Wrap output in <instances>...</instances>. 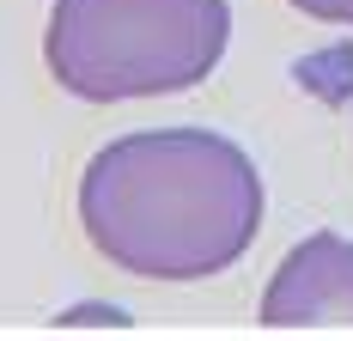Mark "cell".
Returning <instances> with one entry per match:
<instances>
[{
  "label": "cell",
  "instance_id": "277c9868",
  "mask_svg": "<svg viewBox=\"0 0 353 341\" xmlns=\"http://www.w3.org/2000/svg\"><path fill=\"white\" fill-rule=\"evenodd\" d=\"M305 19H323V25H353V0H292Z\"/></svg>",
  "mask_w": 353,
  "mask_h": 341
},
{
  "label": "cell",
  "instance_id": "7a4b0ae2",
  "mask_svg": "<svg viewBox=\"0 0 353 341\" xmlns=\"http://www.w3.org/2000/svg\"><path fill=\"white\" fill-rule=\"evenodd\" d=\"M225 43V0H55L43 61L61 92L85 104H122L201 86Z\"/></svg>",
  "mask_w": 353,
  "mask_h": 341
},
{
  "label": "cell",
  "instance_id": "6da1fadb",
  "mask_svg": "<svg viewBox=\"0 0 353 341\" xmlns=\"http://www.w3.org/2000/svg\"><path fill=\"white\" fill-rule=\"evenodd\" d=\"M92 250L134 280L225 274L262 226V177L213 128H146L92 153L79 177Z\"/></svg>",
  "mask_w": 353,
  "mask_h": 341
},
{
  "label": "cell",
  "instance_id": "3957f363",
  "mask_svg": "<svg viewBox=\"0 0 353 341\" xmlns=\"http://www.w3.org/2000/svg\"><path fill=\"white\" fill-rule=\"evenodd\" d=\"M268 329H353V238L311 232L286 250L262 293Z\"/></svg>",
  "mask_w": 353,
  "mask_h": 341
}]
</instances>
